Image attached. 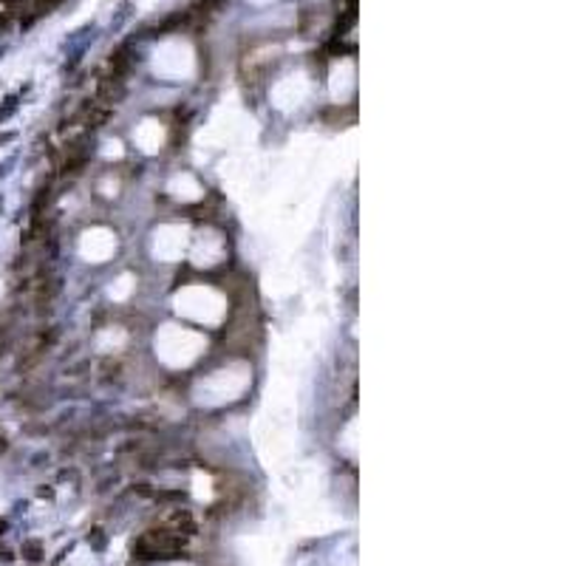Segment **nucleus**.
<instances>
[{"instance_id": "f257e3e1", "label": "nucleus", "mask_w": 566, "mask_h": 566, "mask_svg": "<svg viewBox=\"0 0 566 566\" xmlns=\"http://www.w3.org/2000/svg\"><path fill=\"white\" fill-rule=\"evenodd\" d=\"M23 555H26L28 561H40V558H43V547H40L37 541H26V544H23Z\"/></svg>"}, {"instance_id": "f03ea898", "label": "nucleus", "mask_w": 566, "mask_h": 566, "mask_svg": "<svg viewBox=\"0 0 566 566\" xmlns=\"http://www.w3.org/2000/svg\"><path fill=\"white\" fill-rule=\"evenodd\" d=\"M88 544L94 549H105V535L102 530H91V535H88Z\"/></svg>"}, {"instance_id": "7ed1b4c3", "label": "nucleus", "mask_w": 566, "mask_h": 566, "mask_svg": "<svg viewBox=\"0 0 566 566\" xmlns=\"http://www.w3.org/2000/svg\"><path fill=\"white\" fill-rule=\"evenodd\" d=\"M3 530H6V524H3V521H0V535H3Z\"/></svg>"}]
</instances>
